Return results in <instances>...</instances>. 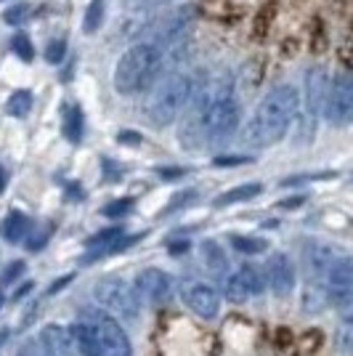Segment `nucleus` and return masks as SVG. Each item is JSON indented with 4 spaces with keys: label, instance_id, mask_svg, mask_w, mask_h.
I'll use <instances>...</instances> for the list:
<instances>
[{
    "label": "nucleus",
    "instance_id": "f8f14e48",
    "mask_svg": "<svg viewBox=\"0 0 353 356\" xmlns=\"http://www.w3.org/2000/svg\"><path fill=\"white\" fill-rule=\"evenodd\" d=\"M181 298H183V303L189 306V312H194L197 316H202V319H215L218 312H221V293H218V287H213V284L207 282H199V280H192V282L183 284V290H181Z\"/></svg>",
    "mask_w": 353,
    "mask_h": 356
},
{
    "label": "nucleus",
    "instance_id": "ddd939ff",
    "mask_svg": "<svg viewBox=\"0 0 353 356\" xmlns=\"http://www.w3.org/2000/svg\"><path fill=\"white\" fill-rule=\"evenodd\" d=\"M265 284L277 298L290 296L295 290V264L287 252H274L265 261Z\"/></svg>",
    "mask_w": 353,
    "mask_h": 356
},
{
    "label": "nucleus",
    "instance_id": "aec40b11",
    "mask_svg": "<svg viewBox=\"0 0 353 356\" xmlns=\"http://www.w3.org/2000/svg\"><path fill=\"white\" fill-rule=\"evenodd\" d=\"M202 258H205V266L210 274L215 277H226V268H229V261H226V252L223 248L215 242V239H207L202 245Z\"/></svg>",
    "mask_w": 353,
    "mask_h": 356
},
{
    "label": "nucleus",
    "instance_id": "5701e85b",
    "mask_svg": "<svg viewBox=\"0 0 353 356\" xmlns=\"http://www.w3.org/2000/svg\"><path fill=\"white\" fill-rule=\"evenodd\" d=\"M104 22V0H90V6L85 8V24L83 30L85 32H96Z\"/></svg>",
    "mask_w": 353,
    "mask_h": 356
},
{
    "label": "nucleus",
    "instance_id": "2f4dec72",
    "mask_svg": "<svg viewBox=\"0 0 353 356\" xmlns=\"http://www.w3.org/2000/svg\"><path fill=\"white\" fill-rule=\"evenodd\" d=\"M125 3L133 6V8H138V11H147V8H154V6H165L170 0H125Z\"/></svg>",
    "mask_w": 353,
    "mask_h": 356
},
{
    "label": "nucleus",
    "instance_id": "ea45409f",
    "mask_svg": "<svg viewBox=\"0 0 353 356\" xmlns=\"http://www.w3.org/2000/svg\"><path fill=\"white\" fill-rule=\"evenodd\" d=\"M74 277L72 274H67V277H61V280H56V282H54V287H51V290H48V293H56V290H61V287H64V284L67 282H72Z\"/></svg>",
    "mask_w": 353,
    "mask_h": 356
},
{
    "label": "nucleus",
    "instance_id": "423d86ee",
    "mask_svg": "<svg viewBox=\"0 0 353 356\" xmlns=\"http://www.w3.org/2000/svg\"><path fill=\"white\" fill-rule=\"evenodd\" d=\"M93 296H96L99 306H104L109 314H115L117 319H125V322H136L138 314H141V306H144L136 287L125 282L122 277H115V274L101 277L93 284Z\"/></svg>",
    "mask_w": 353,
    "mask_h": 356
},
{
    "label": "nucleus",
    "instance_id": "2eb2a0df",
    "mask_svg": "<svg viewBox=\"0 0 353 356\" xmlns=\"http://www.w3.org/2000/svg\"><path fill=\"white\" fill-rule=\"evenodd\" d=\"M335 258H338V252L332 250L329 245H324V242H309L306 250H303V261L309 266L311 282H324V277H327V271H329Z\"/></svg>",
    "mask_w": 353,
    "mask_h": 356
},
{
    "label": "nucleus",
    "instance_id": "f257e3e1",
    "mask_svg": "<svg viewBox=\"0 0 353 356\" xmlns=\"http://www.w3.org/2000/svg\"><path fill=\"white\" fill-rule=\"evenodd\" d=\"M297 109H300L297 88L290 83L274 86L261 99V104L255 106L252 118L247 120V125L242 131V144L252 149H263L281 141L297 118Z\"/></svg>",
    "mask_w": 353,
    "mask_h": 356
},
{
    "label": "nucleus",
    "instance_id": "0eeeda50",
    "mask_svg": "<svg viewBox=\"0 0 353 356\" xmlns=\"http://www.w3.org/2000/svg\"><path fill=\"white\" fill-rule=\"evenodd\" d=\"M324 118L332 128H348L353 122V72H340L329 83Z\"/></svg>",
    "mask_w": 353,
    "mask_h": 356
},
{
    "label": "nucleus",
    "instance_id": "7c9ffc66",
    "mask_svg": "<svg viewBox=\"0 0 353 356\" xmlns=\"http://www.w3.org/2000/svg\"><path fill=\"white\" fill-rule=\"evenodd\" d=\"M45 239H48V232H38V234H32V232H30V237L24 239V242H27V250H32V252L43 250Z\"/></svg>",
    "mask_w": 353,
    "mask_h": 356
},
{
    "label": "nucleus",
    "instance_id": "bb28decb",
    "mask_svg": "<svg viewBox=\"0 0 353 356\" xmlns=\"http://www.w3.org/2000/svg\"><path fill=\"white\" fill-rule=\"evenodd\" d=\"M67 56V43L64 40H51L48 48H45V61H51V64H61Z\"/></svg>",
    "mask_w": 353,
    "mask_h": 356
},
{
    "label": "nucleus",
    "instance_id": "58836bf2",
    "mask_svg": "<svg viewBox=\"0 0 353 356\" xmlns=\"http://www.w3.org/2000/svg\"><path fill=\"white\" fill-rule=\"evenodd\" d=\"M30 290H32V282H24V284H22V287H19V290H16V293H14V300H16V303H19L22 298L27 296Z\"/></svg>",
    "mask_w": 353,
    "mask_h": 356
},
{
    "label": "nucleus",
    "instance_id": "f3484780",
    "mask_svg": "<svg viewBox=\"0 0 353 356\" xmlns=\"http://www.w3.org/2000/svg\"><path fill=\"white\" fill-rule=\"evenodd\" d=\"M61 131L67 136V141L80 144L83 141V131H85V118H83V109L74 104L61 106Z\"/></svg>",
    "mask_w": 353,
    "mask_h": 356
},
{
    "label": "nucleus",
    "instance_id": "39448f33",
    "mask_svg": "<svg viewBox=\"0 0 353 356\" xmlns=\"http://www.w3.org/2000/svg\"><path fill=\"white\" fill-rule=\"evenodd\" d=\"M80 319L88 322L96 341L101 346L104 356H133V346L131 338L125 332V327L120 322L115 314H109L104 306H88L80 312Z\"/></svg>",
    "mask_w": 353,
    "mask_h": 356
},
{
    "label": "nucleus",
    "instance_id": "4468645a",
    "mask_svg": "<svg viewBox=\"0 0 353 356\" xmlns=\"http://www.w3.org/2000/svg\"><path fill=\"white\" fill-rule=\"evenodd\" d=\"M38 341L51 356H77V343H74L72 327L64 325H45L38 335Z\"/></svg>",
    "mask_w": 353,
    "mask_h": 356
},
{
    "label": "nucleus",
    "instance_id": "f03ea898",
    "mask_svg": "<svg viewBox=\"0 0 353 356\" xmlns=\"http://www.w3.org/2000/svg\"><path fill=\"white\" fill-rule=\"evenodd\" d=\"M162 67H165V48L149 40L131 45L115 67V90L122 96L144 93L157 83Z\"/></svg>",
    "mask_w": 353,
    "mask_h": 356
},
{
    "label": "nucleus",
    "instance_id": "412c9836",
    "mask_svg": "<svg viewBox=\"0 0 353 356\" xmlns=\"http://www.w3.org/2000/svg\"><path fill=\"white\" fill-rule=\"evenodd\" d=\"M32 109V93L30 90H14L11 93V99H8V104H6V112L11 115V118H27Z\"/></svg>",
    "mask_w": 353,
    "mask_h": 356
},
{
    "label": "nucleus",
    "instance_id": "4c0bfd02",
    "mask_svg": "<svg viewBox=\"0 0 353 356\" xmlns=\"http://www.w3.org/2000/svg\"><path fill=\"white\" fill-rule=\"evenodd\" d=\"M343 322L353 327V298L345 303V306H343Z\"/></svg>",
    "mask_w": 353,
    "mask_h": 356
},
{
    "label": "nucleus",
    "instance_id": "9b49d317",
    "mask_svg": "<svg viewBox=\"0 0 353 356\" xmlns=\"http://www.w3.org/2000/svg\"><path fill=\"white\" fill-rule=\"evenodd\" d=\"M327 298L335 306H345L353 298V255H338L324 277Z\"/></svg>",
    "mask_w": 353,
    "mask_h": 356
},
{
    "label": "nucleus",
    "instance_id": "6ab92c4d",
    "mask_svg": "<svg viewBox=\"0 0 353 356\" xmlns=\"http://www.w3.org/2000/svg\"><path fill=\"white\" fill-rule=\"evenodd\" d=\"M261 192H263L261 184H242V186H234V189H229V192L218 194V197L213 200V205H215V208H229V205H236V202H247V200L258 197Z\"/></svg>",
    "mask_w": 353,
    "mask_h": 356
},
{
    "label": "nucleus",
    "instance_id": "473e14b6",
    "mask_svg": "<svg viewBox=\"0 0 353 356\" xmlns=\"http://www.w3.org/2000/svg\"><path fill=\"white\" fill-rule=\"evenodd\" d=\"M194 197H197V192H194V189H189V192H183V194H178V197H176V202H173V205H167V208H165V213H173V210L181 208V205H186V202H192Z\"/></svg>",
    "mask_w": 353,
    "mask_h": 356
},
{
    "label": "nucleus",
    "instance_id": "e433bc0d",
    "mask_svg": "<svg viewBox=\"0 0 353 356\" xmlns=\"http://www.w3.org/2000/svg\"><path fill=\"white\" fill-rule=\"evenodd\" d=\"M101 168H106V176H109V181H117L120 178V170H117V165L112 163V160H104Z\"/></svg>",
    "mask_w": 353,
    "mask_h": 356
},
{
    "label": "nucleus",
    "instance_id": "a19ab883",
    "mask_svg": "<svg viewBox=\"0 0 353 356\" xmlns=\"http://www.w3.org/2000/svg\"><path fill=\"white\" fill-rule=\"evenodd\" d=\"M167 250H170V252H183V250H189V242H181V245H170Z\"/></svg>",
    "mask_w": 353,
    "mask_h": 356
},
{
    "label": "nucleus",
    "instance_id": "4be33fe9",
    "mask_svg": "<svg viewBox=\"0 0 353 356\" xmlns=\"http://www.w3.org/2000/svg\"><path fill=\"white\" fill-rule=\"evenodd\" d=\"M229 242H231V248H234L236 252H245V255H258V252L265 250V242L258 237H242V234H234Z\"/></svg>",
    "mask_w": 353,
    "mask_h": 356
},
{
    "label": "nucleus",
    "instance_id": "79ce46f5",
    "mask_svg": "<svg viewBox=\"0 0 353 356\" xmlns=\"http://www.w3.org/2000/svg\"><path fill=\"white\" fill-rule=\"evenodd\" d=\"M6 181H8V176H6V168H3V165H0V192H3V189H6Z\"/></svg>",
    "mask_w": 353,
    "mask_h": 356
},
{
    "label": "nucleus",
    "instance_id": "b1692460",
    "mask_svg": "<svg viewBox=\"0 0 353 356\" xmlns=\"http://www.w3.org/2000/svg\"><path fill=\"white\" fill-rule=\"evenodd\" d=\"M125 232H122V226H112V229H104L99 234H93V237L85 242L90 250H96V248H104V245H109V242H115L117 237H122Z\"/></svg>",
    "mask_w": 353,
    "mask_h": 356
},
{
    "label": "nucleus",
    "instance_id": "c756f323",
    "mask_svg": "<svg viewBox=\"0 0 353 356\" xmlns=\"http://www.w3.org/2000/svg\"><path fill=\"white\" fill-rule=\"evenodd\" d=\"M14 356H51V354H48L43 346H40V341H38V338H32V341L22 343V346L16 348Z\"/></svg>",
    "mask_w": 353,
    "mask_h": 356
},
{
    "label": "nucleus",
    "instance_id": "1a4fd4ad",
    "mask_svg": "<svg viewBox=\"0 0 353 356\" xmlns=\"http://www.w3.org/2000/svg\"><path fill=\"white\" fill-rule=\"evenodd\" d=\"M265 290V277L261 268H255L252 264L239 266L234 274L223 277V296L231 303H247L250 298H258Z\"/></svg>",
    "mask_w": 353,
    "mask_h": 356
},
{
    "label": "nucleus",
    "instance_id": "a211bd4d",
    "mask_svg": "<svg viewBox=\"0 0 353 356\" xmlns=\"http://www.w3.org/2000/svg\"><path fill=\"white\" fill-rule=\"evenodd\" d=\"M72 332H74V343H77V354L80 356H104L101 346H99V341H96V335H93V330H90L88 322H83V319L77 316V322L72 325Z\"/></svg>",
    "mask_w": 353,
    "mask_h": 356
},
{
    "label": "nucleus",
    "instance_id": "c85d7f7f",
    "mask_svg": "<svg viewBox=\"0 0 353 356\" xmlns=\"http://www.w3.org/2000/svg\"><path fill=\"white\" fill-rule=\"evenodd\" d=\"M24 261H14V264H8V266L3 268V274H0V284H14L22 274H24Z\"/></svg>",
    "mask_w": 353,
    "mask_h": 356
},
{
    "label": "nucleus",
    "instance_id": "72a5a7b5",
    "mask_svg": "<svg viewBox=\"0 0 353 356\" xmlns=\"http://www.w3.org/2000/svg\"><path fill=\"white\" fill-rule=\"evenodd\" d=\"M157 173H160L162 178H167V181H173V178H181L186 170L183 168H157Z\"/></svg>",
    "mask_w": 353,
    "mask_h": 356
},
{
    "label": "nucleus",
    "instance_id": "393cba45",
    "mask_svg": "<svg viewBox=\"0 0 353 356\" xmlns=\"http://www.w3.org/2000/svg\"><path fill=\"white\" fill-rule=\"evenodd\" d=\"M11 48H14V54L22 61H32V59H35V48H32L30 38H27L24 32L14 35V40H11Z\"/></svg>",
    "mask_w": 353,
    "mask_h": 356
},
{
    "label": "nucleus",
    "instance_id": "cd10ccee",
    "mask_svg": "<svg viewBox=\"0 0 353 356\" xmlns=\"http://www.w3.org/2000/svg\"><path fill=\"white\" fill-rule=\"evenodd\" d=\"M131 208H133V200H117V202H109V205H104L101 216H106V218H120V216H125V213H128Z\"/></svg>",
    "mask_w": 353,
    "mask_h": 356
},
{
    "label": "nucleus",
    "instance_id": "7ed1b4c3",
    "mask_svg": "<svg viewBox=\"0 0 353 356\" xmlns=\"http://www.w3.org/2000/svg\"><path fill=\"white\" fill-rule=\"evenodd\" d=\"M194 90H197V80H194L192 74L176 72L167 74L165 80H160L154 86V90H151L147 106H144V115H147L149 125L167 128L170 122H176L183 115L186 104L192 102Z\"/></svg>",
    "mask_w": 353,
    "mask_h": 356
},
{
    "label": "nucleus",
    "instance_id": "f704fd0d",
    "mask_svg": "<svg viewBox=\"0 0 353 356\" xmlns=\"http://www.w3.org/2000/svg\"><path fill=\"white\" fill-rule=\"evenodd\" d=\"M245 163H250V157H215V165H245Z\"/></svg>",
    "mask_w": 353,
    "mask_h": 356
},
{
    "label": "nucleus",
    "instance_id": "6e6552de",
    "mask_svg": "<svg viewBox=\"0 0 353 356\" xmlns=\"http://www.w3.org/2000/svg\"><path fill=\"white\" fill-rule=\"evenodd\" d=\"M133 287H136L138 298L144 300V306H151V309L165 306V303L173 298V290H176L173 277L157 266H149V268H144V271H138Z\"/></svg>",
    "mask_w": 353,
    "mask_h": 356
},
{
    "label": "nucleus",
    "instance_id": "c03bdc74",
    "mask_svg": "<svg viewBox=\"0 0 353 356\" xmlns=\"http://www.w3.org/2000/svg\"><path fill=\"white\" fill-rule=\"evenodd\" d=\"M0 306H3V293H0Z\"/></svg>",
    "mask_w": 353,
    "mask_h": 356
},
{
    "label": "nucleus",
    "instance_id": "dca6fc26",
    "mask_svg": "<svg viewBox=\"0 0 353 356\" xmlns=\"http://www.w3.org/2000/svg\"><path fill=\"white\" fill-rule=\"evenodd\" d=\"M32 232V221L30 216H24V213H19V210H11L3 223H0V234L6 242H11V245H19V242H24V239L30 237Z\"/></svg>",
    "mask_w": 353,
    "mask_h": 356
},
{
    "label": "nucleus",
    "instance_id": "20e7f679",
    "mask_svg": "<svg viewBox=\"0 0 353 356\" xmlns=\"http://www.w3.org/2000/svg\"><path fill=\"white\" fill-rule=\"evenodd\" d=\"M210 83H213V102L207 109L205 138L207 144H223L239 128L242 112H239V102L234 99V77L231 74H218Z\"/></svg>",
    "mask_w": 353,
    "mask_h": 356
},
{
    "label": "nucleus",
    "instance_id": "a878e982",
    "mask_svg": "<svg viewBox=\"0 0 353 356\" xmlns=\"http://www.w3.org/2000/svg\"><path fill=\"white\" fill-rule=\"evenodd\" d=\"M30 3H16V6H11V8H6V14H3V22L6 24H11V27H16V24H22L27 16H30Z\"/></svg>",
    "mask_w": 353,
    "mask_h": 356
},
{
    "label": "nucleus",
    "instance_id": "c9c22d12",
    "mask_svg": "<svg viewBox=\"0 0 353 356\" xmlns=\"http://www.w3.org/2000/svg\"><path fill=\"white\" fill-rule=\"evenodd\" d=\"M120 144H141V136L133 134V131H122V134L117 136Z\"/></svg>",
    "mask_w": 353,
    "mask_h": 356
},
{
    "label": "nucleus",
    "instance_id": "37998d69",
    "mask_svg": "<svg viewBox=\"0 0 353 356\" xmlns=\"http://www.w3.org/2000/svg\"><path fill=\"white\" fill-rule=\"evenodd\" d=\"M8 341V330H0V346Z\"/></svg>",
    "mask_w": 353,
    "mask_h": 356
},
{
    "label": "nucleus",
    "instance_id": "9d476101",
    "mask_svg": "<svg viewBox=\"0 0 353 356\" xmlns=\"http://www.w3.org/2000/svg\"><path fill=\"white\" fill-rule=\"evenodd\" d=\"M327 96H329V77H327L322 67H311L306 72V104H303L309 136L313 134L316 122H319V118L327 109Z\"/></svg>",
    "mask_w": 353,
    "mask_h": 356
}]
</instances>
